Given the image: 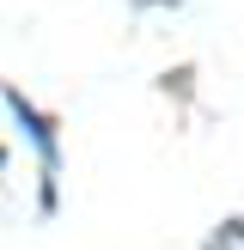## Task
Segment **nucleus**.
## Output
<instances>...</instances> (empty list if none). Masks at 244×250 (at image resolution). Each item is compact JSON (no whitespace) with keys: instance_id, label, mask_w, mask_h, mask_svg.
<instances>
[{"instance_id":"obj_1","label":"nucleus","mask_w":244,"mask_h":250,"mask_svg":"<svg viewBox=\"0 0 244 250\" xmlns=\"http://www.w3.org/2000/svg\"><path fill=\"white\" fill-rule=\"evenodd\" d=\"M207 250H244V220H232V226H220V238Z\"/></svg>"}]
</instances>
